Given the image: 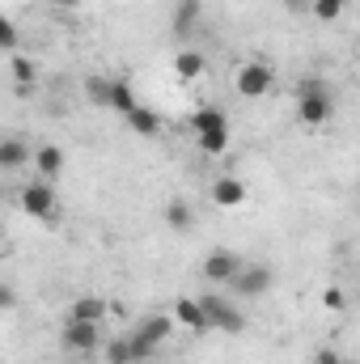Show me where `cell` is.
<instances>
[{
  "label": "cell",
  "mask_w": 360,
  "mask_h": 364,
  "mask_svg": "<svg viewBox=\"0 0 360 364\" xmlns=\"http://www.w3.org/2000/svg\"><path fill=\"white\" fill-rule=\"evenodd\" d=\"M179 4H203V0H179Z\"/></svg>",
  "instance_id": "30"
},
{
  "label": "cell",
  "mask_w": 360,
  "mask_h": 364,
  "mask_svg": "<svg viewBox=\"0 0 360 364\" xmlns=\"http://www.w3.org/2000/svg\"><path fill=\"white\" fill-rule=\"evenodd\" d=\"M26 161H34V149L26 144V140H17V136H4L0 140V170H21Z\"/></svg>",
  "instance_id": "12"
},
{
  "label": "cell",
  "mask_w": 360,
  "mask_h": 364,
  "mask_svg": "<svg viewBox=\"0 0 360 364\" xmlns=\"http://www.w3.org/2000/svg\"><path fill=\"white\" fill-rule=\"evenodd\" d=\"M81 90H85V102H90V106L115 110V81H110V77H85Z\"/></svg>",
  "instance_id": "15"
},
{
  "label": "cell",
  "mask_w": 360,
  "mask_h": 364,
  "mask_svg": "<svg viewBox=\"0 0 360 364\" xmlns=\"http://www.w3.org/2000/svg\"><path fill=\"white\" fill-rule=\"evenodd\" d=\"M55 4H77V0H55Z\"/></svg>",
  "instance_id": "31"
},
{
  "label": "cell",
  "mask_w": 360,
  "mask_h": 364,
  "mask_svg": "<svg viewBox=\"0 0 360 364\" xmlns=\"http://www.w3.org/2000/svg\"><path fill=\"white\" fill-rule=\"evenodd\" d=\"M344 356L335 352V348H318V356H314V364H339Z\"/></svg>",
  "instance_id": "27"
},
{
  "label": "cell",
  "mask_w": 360,
  "mask_h": 364,
  "mask_svg": "<svg viewBox=\"0 0 360 364\" xmlns=\"http://www.w3.org/2000/svg\"><path fill=\"white\" fill-rule=\"evenodd\" d=\"M331 114H335V97H331V90H327L318 77L301 81V90H297V119H301L305 127H322Z\"/></svg>",
  "instance_id": "2"
},
{
  "label": "cell",
  "mask_w": 360,
  "mask_h": 364,
  "mask_svg": "<svg viewBox=\"0 0 360 364\" xmlns=\"http://www.w3.org/2000/svg\"><path fill=\"white\" fill-rule=\"evenodd\" d=\"M21 212L26 216H34V220H55L60 216V199H55V191H51V182H30L26 191H21Z\"/></svg>",
  "instance_id": "5"
},
{
  "label": "cell",
  "mask_w": 360,
  "mask_h": 364,
  "mask_svg": "<svg viewBox=\"0 0 360 364\" xmlns=\"http://www.w3.org/2000/svg\"><path fill=\"white\" fill-rule=\"evenodd\" d=\"M166 225H170L174 233H186V229L195 225V212H191L186 199H170V203H166Z\"/></svg>",
  "instance_id": "19"
},
{
  "label": "cell",
  "mask_w": 360,
  "mask_h": 364,
  "mask_svg": "<svg viewBox=\"0 0 360 364\" xmlns=\"http://www.w3.org/2000/svg\"><path fill=\"white\" fill-rule=\"evenodd\" d=\"M195 21H199V4H179V13H174V34L186 38V34L195 30Z\"/></svg>",
  "instance_id": "23"
},
{
  "label": "cell",
  "mask_w": 360,
  "mask_h": 364,
  "mask_svg": "<svg viewBox=\"0 0 360 364\" xmlns=\"http://www.w3.org/2000/svg\"><path fill=\"white\" fill-rule=\"evenodd\" d=\"M106 364H136L132 339H110V343H106Z\"/></svg>",
  "instance_id": "24"
},
{
  "label": "cell",
  "mask_w": 360,
  "mask_h": 364,
  "mask_svg": "<svg viewBox=\"0 0 360 364\" xmlns=\"http://www.w3.org/2000/svg\"><path fill=\"white\" fill-rule=\"evenodd\" d=\"M17 305V296H13V288H0V309H13Z\"/></svg>",
  "instance_id": "29"
},
{
  "label": "cell",
  "mask_w": 360,
  "mask_h": 364,
  "mask_svg": "<svg viewBox=\"0 0 360 364\" xmlns=\"http://www.w3.org/2000/svg\"><path fill=\"white\" fill-rule=\"evenodd\" d=\"M136 106H140V102H136V93H132V85L115 77V114H123V119H127V114H132Z\"/></svg>",
  "instance_id": "22"
},
{
  "label": "cell",
  "mask_w": 360,
  "mask_h": 364,
  "mask_svg": "<svg viewBox=\"0 0 360 364\" xmlns=\"http://www.w3.org/2000/svg\"><path fill=\"white\" fill-rule=\"evenodd\" d=\"M212 203L216 208H242L246 203V182L238 178V174H221V178L212 182Z\"/></svg>",
  "instance_id": "10"
},
{
  "label": "cell",
  "mask_w": 360,
  "mask_h": 364,
  "mask_svg": "<svg viewBox=\"0 0 360 364\" xmlns=\"http://www.w3.org/2000/svg\"><path fill=\"white\" fill-rule=\"evenodd\" d=\"M229 119H225V110L221 106H199L195 114H191V127H195V136L199 132H212V127H225Z\"/></svg>",
  "instance_id": "20"
},
{
  "label": "cell",
  "mask_w": 360,
  "mask_h": 364,
  "mask_svg": "<svg viewBox=\"0 0 360 364\" xmlns=\"http://www.w3.org/2000/svg\"><path fill=\"white\" fill-rule=\"evenodd\" d=\"M271 284H275V272H271V267H263V263H246L229 288H233L242 301H255V296H263V292H268Z\"/></svg>",
  "instance_id": "7"
},
{
  "label": "cell",
  "mask_w": 360,
  "mask_h": 364,
  "mask_svg": "<svg viewBox=\"0 0 360 364\" xmlns=\"http://www.w3.org/2000/svg\"><path fill=\"white\" fill-rule=\"evenodd\" d=\"M242 267H246V263L238 259V250H212V255L203 259V279H208V284H233Z\"/></svg>",
  "instance_id": "8"
},
{
  "label": "cell",
  "mask_w": 360,
  "mask_h": 364,
  "mask_svg": "<svg viewBox=\"0 0 360 364\" xmlns=\"http://www.w3.org/2000/svg\"><path fill=\"white\" fill-rule=\"evenodd\" d=\"M174 326H179V322H174V314H144V318L136 322V331L127 335V339H132V356H136V364L149 360V356H153V352L174 335Z\"/></svg>",
  "instance_id": "1"
},
{
  "label": "cell",
  "mask_w": 360,
  "mask_h": 364,
  "mask_svg": "<svg viewBox=\"0 0 360 364\" xmlns=\"http://www.w3.org/2000/svg\"><path fill=\"white\" fill-rule=\"evenodd\" d=\"M344 9H348V0H314V4H309V17L322 21V26H331V21L344 17Z\"/></svg>",
  "instance_id": "21"
},
{
  "label": "cell",
  "mask_w": 360,
  "mask_h": 364,
  "mask_svg": "<svg viewBox=\"0 0 360 364\" xmlns=\"http://www.w3.org/2000/svg\"><path fill=\"white\" fill-rule=\"evenodd\" d=\"M0 47L9 55H17V21L13 17H0Z\"/></svg>",
  "instance_id": "25"
},
{
  "label": "cell",
  "mask_w": 360,
  "mask_h": 364,
  "mask_svg": "<svg viewBox=\"0 0 360 364\" xmlns=\"http://www.w3.org/2000/svg\"><path fill=\"white\" fill-rule=\"evenodd\" d=\"M233 90H238V97H250V102L268 97V93L275 90V68L263 64V60H246V64H238V73H233Z\"/></svg>",
  "instance_id": "3"
},
{
  "label": "cell",
  "mask_w": 360,
  "mask_h": 364,
  "mask_svg": "<svg viewBox=\"0 0 360 364\" xmlns=\"http://www.w3.org/2000/svg\"><path fill=\"white\" fill-rule=\"evenodd\" d=\"M34 170H38V178H60L64 174V149L60 144H38L34 149Z\"/></svg>",
  "instance_id": "13"
},
{
  "label": "cell",
  "mask_w": 360,
  "mask_h": 364,
  "mask_svg": "<svg viewBox=\"0 0 360 364\" xmlns=\"http://www.w3.org/2000/svg\"><path fill=\"white\" fill-rule=\"evenodd\" d=\"M199 305H203L212 331H225V335H242V331H246V318H242V309H238L229 296H221V292H203Z\"/></svg>",
  "instance_id": "4"
},
{
  "label": "cell",
  "mask_w": 360,
  "mask_h": 364,
  "mask_svg": "<svg viewBox=\"0 0 360 364\" xmlns=\"http://www.w3.org/2000/svg\"><path fill=\"white\" fill-rule=\"evenodd\" d=\"M64 352H77V356H90L102 348V326L97 322H64V335H60Z\"/></svg>",
  "instance_id": "6"
},
{
  "label": "cell",
  "mask_w": 360,
  "mask_h": 364,
  "mask_svg": "<svg viewBox=\"0 0 360 364\" xmlns=\"http://www.w3.org/2000/svg\"><path fill=\"white\" fill-rule=\"evenodd\" d=\"M322 309H331V314H344V309H348V296H344V288H327V292H322Z\"/></svg>",
  "instance_id": "26"
},
{
  "label": "cell",
  "mask_w": 360,
  "mask_h": 364,
  "mask_svg": "<svg viewBox=\"0 0 360 364\" xmlns=\"http://www.w3.org/2000/svg\"><path fill=\"white\" fill-rule=\"evenodd\" d=\"M127 127H132L136 136L153 140V136H162V114H157L153 106H136V110L127 114Z\"/></svg>",
  "instance_id": "16"
},
{
  "label": "cell",
  "mask_w": 360,
  "mask_h": 364,
  "mask_svg": "<svg viewBox=\"0 0 360 364\" xmlns=\"http://www.w3.org/2000/svg\"><path fill=\"white\" fill-rule=\"evenodd\" d=\"M174 322L186 326V331H195V335H203V331H212V322H208V314H203V305H199V296H179L174 301Z\"/></svg>",
  "instance_id": "9"
},
{
  "label": "cell",
  "mask_w": 360,
  "mask_h": 364,
  "mask_svg": "<svg viewBox=\"0 0 360 364\" xmlns=\"http://www.w3.org/2000/svg\"><path fill=\"white\" fill-rule=\"evenodd\" d=\"M339 364H352V360H339Z\"/></svg>",
  "instance_id": "32"
},
{
  "label": "cell",
  "mask_w": 360,
  "mask_h": 364,
  "mask_svg": "<svg viewBox=\"0 0 360 364\" xmlns=\"http://www.w3.org/2000/svg\"><path fill=\"white\" fill-rule=\"evenodd\" d=\"M229 140H233L229 123H225V127H212V132H199V149H203V157H225V153H229Z\"/></svg>",
  "instance_id": "18"
},
{
  "label": "cell",
  "mask_w": 360,
  "mask_h": 364,
  "mask_svg": "<svg viewBox=\"0 0 360 364\" xmlns=\"http://www.w3.org/2000/svg\"><path fill=\"white\" fill-rule=\"evenodd\" d=\"M208 73V60H203V51H195V47H182L179 55H174V77L179 81H199Z\"/></svg>",
  "instance_id": "14"
},
{
  "label": "cell",
  "mask_w": 360,
  "mask_h": 364,
  "mask_svg": "<svg viewBox=\"0 0 360 364\" xmlns=\"http://www.w3.org/2000/svg\"><path fill=\"white\" fill-rule=\"evenodd\" d=\"M13 81H17V93L26 97V93H34V85H38V68H34V60L30 55H13Z\"/></svg>",
  "instance_id": "17"
},
{
  "label": "cell",
  "mask_w": 360,
  "mask_h": 364,
  "mask_svg": "<svg viewBox=\"0 0 360 364\" xmlns=\"http://www.w3.org/2000/svg\"><path fill=\"white\" fill-rule=\"evenodd\" d=\"M309 4H314V0H284L288 13H309Z\"/></svg>",
  "instance_id": "28"
},
{
  "label": "cell",
  "mask_w": 360,
  "mask_h": 364,
  "mask_svg": "<svg viewBox=\"0 0 360 364\" xmlns=\"http://www.w3.org/2000/svg\"><path fill=\"white\" fill-rule=\"evenodd\" d=\"M110 309H115V305L102 301V296H77V301L68 305V322H97V326H102V318H106Z\"/></svg>",
  "instance_id": "11"
}]
</instances>
